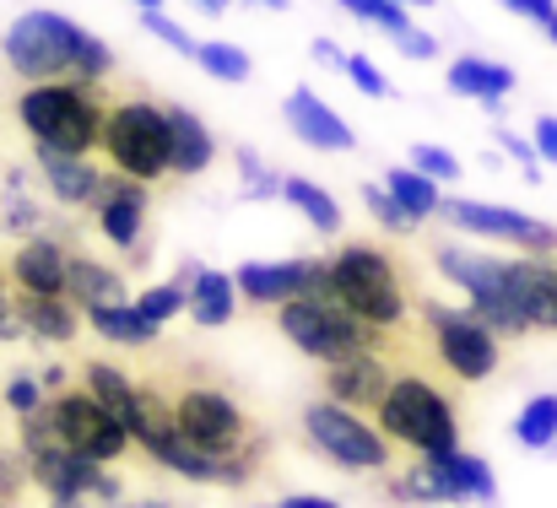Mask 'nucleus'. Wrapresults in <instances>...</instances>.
Segmentation results:
<instances>
[{"label": "nucleus", "instance_id": "1", "mask_svg": "<svg viewBox=\"0 0 557 508\" xmlns=\"http://www.w3.org/2000/svg\"><path fill=\"white\" fill-rule=\"evenodd\" d=\"M103 114H109L103 82H82V76L33 82L16 98V125L54 152H92L103 141Z\"/></svg>", "mask_w": 557, "mask_h": 508}, {"label": "nucleus", "instance_id": "2", "mask_svg": "<svg viewBox=\"0 0 557 508\" xmlns=\"http://www.w3.org/2000/svg\"><path fill=\"white\" fill-rule=\"evenodd\" d=\"M276 331L293 340L304 357L314 362H342V357H358V351H384L389 346V331H379L369 320H358L336 293L331 282L276 303Z\"/></svg>", "mask_w": 557, "mask_h": 508}, {"label": "nucleus", "instance_id": "3", "mask_svg": "<svg viewBox=\"0 0 557 508\" xmlns=\"http://www.w3.org/2000/svg\"><path fill=\"white\" fill-rule=\"evenodd\" d=\"M325 282H331V293H336L358 320H369L379 331H400V325H406L411 287H406V276H400V265H395L389 249H379L369 238L342 244V249L325 260Z\"/></svg>", "mask_w": 557, "mask_h": 508}, {"label": "nucleus", "instance_id": "4", "mask_svg": "<svg viewBox=\"0 0 557 508\" xmlns=\"http://www.w3.org/2000/svg\"><path fill=\"white\" fill-rule=\"evenodd\" d=\"M373 422H379L395 444H406V449H417V455H444V449L460 444L455 400H449L438 384H428L422 373H411V368L389 379L384 400L373 406Z\"/></svg>", "mask_w": 557, "mask_h": 508}, {"label": "nucleus", "instance_id": "5", "mask_svg": "<svg viewBox=\"0 0 557 508\" xmlns=\"http://www.w3.org/2000/svg\"><path fill=\"white\" fill-rule=\"evenodd\" d=\"M174 422H180V438H189L195 449H206L216 460H238L249 476L260 471L265 444H260L249 411L227 389H216V384H189V389H180L174 395Z\"/></svg>", "mask_w": 557, "mask_h": 508}, {"label": "nucleus", "instance_id": "6", "mask_svg": "<svg viewBox=\"0 0 557 508\" xmlns=\"http://www.w3.org/2000/svg\"><path fill=\"white\" fill-rule=\"evenodd\" d=\"M98 147L120 173H131V178L158 189L163 178H174V169H169V103H152V98L109 103Z\"/></svg>", "mask_w": 557, "mask_h": 508}, {"label": "nucleus", "instance_id": "7", "mask_svg": "<svg viewBox=\"0 0 557 508\" xmlns=\"http://www.w3.org/2000/svg\"><path fill=\"white\" fill-rule=\"evenodd\" d=\"M82 22H71L65 11H22L5 38L0 54L22 82H65L76 76V49H82Z\"/></svg>", "mask_w": 557, "mask_h": 508}, {"label": "nucleus", "instance_id": "8", "mask_svg": "<svg viewBox=\"0 0 557 508\" xmlns=\"http://www.w3.org/2000/svg\"><path fill=\"white\" fill-rule=\"evenodd\" d=\"M304 438L342 471H384L395 460V438L379 422H369L358 406H342L331 395L304 411Z\"/></svg>", "mask_w": 557, "mask_h": 508}, {"label": "nucleus", "instance_id": "9", "mask_svg": "<svg viewBox=\"0 0 557 508\" xmlns=\"http://www.w3.org/2000/svg\"><path fill=\"white\" fill-rule=\"evenodd\" d=\"M422 320H428V336H433V357L460 379V384H482L498 373L504 362V340L498 331L466 309H444V303H422Z\"/></svg>", "mask_w": 557, "mask_h": 508}, {"label": "nucleus", "instance_id": "10", "mask_svg": "<svg viewBox=\"0 0 557 508\" xmlns=\"http://www.w3.org/2000/svg\"><path fill=\"white\" fill-rule=\"evenodd\" d=\"M49 411H54L60 444H71V449H82V455H92V460H103V466L125 460L131 444H136L131 428H125L114 411H103L87 389H60V395H49Z\"/></svg>", "mask_w": 557, "mask_h": 508}, {"label": "nucleus", "instance_id": "11", "mask_svg": "<svg viewBox=\"0 0 557 508\" xmlns=\"http://www.w3.org/2000/svg\"><path fill=\"white\" fill-rule=\"evenodd\" d=\"M438 222H449V227H460V233H476V238H498V244L531 249V255H557L553 222H536L531 211H515V206H487V200L444 195V200H438Z\"/></svg>", "mask_w": 557, "mask_h": 508}, {"label": "nucleus", "instance_id": "12", "mask_svg": "<svg viewBox=\"0 0 557 508\" xmlns=\"http://www.w3.org/2000/svg\"><path fill=\"white\" fill-rule=\"evenodd\" d=\"M92 211H98V227L114 249H125L136 265H147L141 255V238H147V211H152V184L131 178V173H103L98 195H92Z\"/></svg>", "mask_w": 557, "mask_h": 508}, {"label": "nucleus", "instance_id": "13", "mask_svg": "<svg viewBox=\"0 0 557 508\" xmlns=\"http://www.w3.org/2000/svg\"><path fill=\"white\" fill-rule=\"evenodd\" d=\"M233 282H238V298H244V303H255V309H276V303H287V298L320 287V282H325V260H314V255L276 260V265L249 260V265L233 271Z\"/></svg>", "mask_w": 557, "mask_h": 508}, {"label": "nucleus", "instance_id": "14", "mask_svg": "<svg viewBox=\"0 0 557 508\" xmlns=\"http://www.w3.org/2000/svg\"><path fill=\"white\" fill-rule=\"evenodd\" d=\"M33 487L54 504H82V498H98L103 487V460L71 449V444H49L33 455Z\"/></svg>", "mask_w": 557, "mask_h": 508}, {"label": "nucleus", "instance_id": "15", "mask_svg": "<svg viewBox=\"0 0 557 508\" xmlns=\"http://www.w3.org/2000/svg\"><path fill=\"white\" fill-rule=\"evenodd\" d=\"M282 120H287V131H293L304 147H314V152H358V131H352L314 87H293L287 103H282Z\"/></svg>", "mask_w": 557, "mask_h": 508}, {"label": "nucleus", "instance_id": "16", "mask_svg": "<svg viewBox=\"0 0 557 508\" xmlns=\"http://www.w3.org/2000/svg\"><path fill=\"white\" fill-rule=\"evenodd\" d=\"M389 379H395V368L379 351H358V357L325 362V395L342 400V406H358V411H373L384 400Z\"/></svg>", "mask_w": 557, "mask_h": 508}, {"label": "nucleus", "instance_id": "17", "mask_svg": "<svg viewBox=\"0 0 557 508\" xmlns=\"http://www.w3.org/2000/svg\"><path fill=\"white\" fill-rule=\"evenodd\" d=\"M65 271H71V249L49 233H27L11 255V287L22 293H65Z\"/></svg>", "mask_w": 557, "mask_h": 508}, {"label": "nucleus", "instance_id": "18", "mask_svg": "<svg viewBox=\"0 0 557 508\" xmlns=\"http://www.w3.org/2000/svg\"><path fill=\"white\" fill-rule=\"evenodd\" d=\"M33 158H38V178L49 184V195L60 206H92V195L103 184V169H92L87 152H54V147L33 141Z\"/></svg>", "mask_w": 557, "mask_h": 508}, {"label": "nucleus", "instance_id": "19", "mask_svg": "<svg viewBox=\"0 0 557 508\" xmlns=\"http://www.w3.org/2000/svg\"><path fill=\"white\" fill-rule=\"evenodd\" d=\"M449 92L455 98H476L487 114H504V98L515 92V71L504 65V60H482V54H460V60H449Z\"/></svg>", "mask_w": 557, "mask_h": 508}, {"label": "nucleus", "instance_id": "20", "mask_svg": "<svg viewBox=\"0 0 557 508\" xmlns=\"http://www.w3.org/2000/svg\"><path fill=\"white\" fill-rule=\"evenodd\" d=\"M11 303H16V314H22L33 340H76L82 320H87L82 303H71L65 293H22V287H11Z\"/></svg>", "mask_w": 557, "mask_h": 508}, {"label": "nucleus", "instance_id": "21", "mask_svg": "<svg viewBox=\"0 0 557 508\" xmlns=\"http://www.w3.org/2000/svg\"><path fill=\"white\" fill-rule=\"evenodd\" d=\"M216 158V136L206 131V120L185 109V103H169V169L174 178H200Z\"/></svg>", "mask_w": 557, "mask_h": 508}, {"label": "nucleus", "instance_id": "22", "mask_svg": "<svg viewBox=\"0 0 557 508\" xmlns=\"http://www.w3.org/2000/svg\"><path fill=\"white\" fill-rule=\"evenodd\" d=\"M428 466H433L438 504H455V498H493V493H498L493 466L476 460V455H460V444L444 449V455H428Z\"/></svg>", "mask_w": 557, "mask_h": 508}, {"label": "nucleus", "instance_id": "23", "mask_svg": "<svg viewBox=\"0 0 557 508\" xmlns=\"http://www.w3.org/2000/svg\"><path fill=\"white\" fill-rule=\"evenodd\" d=\"M82 314H87V325L109 340V346H131V351H141V346H158V340H163V325H158V320H147L136 298L92 303V309H82Z\"/></svg>", "mask_w": 557, "mask_h": 508}, {"label": "nucleus", "instance_id": "24", "mask_svg": "<svg viewBox=\"0 0 557 508\" xmlns=\"http://www.w3.org/2000/svg\"><path fill=\"white\" fill-rule=\"evenodd\" d=\"M82 389L103 406V411H114L125 428H136V406H141V379H131L125 368H114V362H82ZM136 438V433H131Z\"/></svg>", "mask_w": 557, "mask_h": 508}, {"label": "nucleus", "instance_id": "25", "mask_svg": "<svg viewBox=\"0 0 557 508\" xmlns=\"http://www.w3.org/2000/svg\"><path fill=\"white\" fill-rule=\"evenodd\" d=\"M238 282L227 276V271H200L195 282H189V320L195 325H206V331H216V325H227L233 314H238Z\"/></svg>", "mask_w": 557, "mask_h": 508}, {"label": "nucleus", "instance_id": "26", "mask_svg": "<svg viewBox=\"0 0 557 508\" xmlns=\"http://www.w3.org/2000/svg\"><path fill=\"white\" fill-rule=\"evenodd\" d=\"M65 298L92 309V303H114V298H131L125 293V276L92 255H71V271H65Z\"/></svg>", "mask_w": 557, "mask_h": 508}, {"label": "nucleus", "instance_id": "27", "mask_svg": "<svg viewBox=\"0 0 557 508\" xmlns=\"http://www.w3.org/2000/svg\"><path fill=\"white\" fill-rule=\"evenodd\" d=\"M282 200H287L293 211H304L314 233H325V238L342 233V206H336V195H331L325 184H314V178H304V173H287V178H282Z\"/></svg>", "mask_w": 557, "mask_h": 508}, {"label": "nucleus", "instance_id": "28", "mask_svg": "<svg viewBox=\"0 0 557 508\" xmlns=\"http://www.w3.org/2000/svg\"><path fill=\"white\" fill-rule=\"evenodd\" d=\"M384 189L417 216V222H428V216H438V178H428L422 169H389L384 173Z\"/></svg>", "mask_w": 557, "mask_h": 508}, {"label": "nucleus", "instance_id": "29", "mask_svg": "<svg viewBox=\"0 0 557 508\" xmlns=\"http://www.w3.org/2000/svg\"><path fill=\"white\" fill-rule=\"evenodd\" d=\"M195 65L206 71V76H216V82H249L255 76V60L238 49V44H227V38H200L195 44Z\"/></svg>", "mask_w": 557, "mask_h": 508}, {"label": "nucleus", "instance_id": "30", "mask_svg": "<svg viewBox=\"0 0 557 508\" xmlns=\"http://www.w3.org/2000/svg\"><path fill=\"white\" fill-rule=\"evenodd\" d=\"M515 438H520V449H542V455H553V444H557V395L525 400V411L515 417Z\"/></svg>", "mask_w": 557, "mask_h": 508}, {"label": "nucleus", "instance_id": "31", "mask_svg": "<svg viewBox=\"0 0 557 508\" xmlns=\"http://www.w3.org/2000/svg\"><path fill=\"white\" fill-rule=\"evenodd\" d=\"M363 206L373 211V222L384 227V233H395V238H406V233H417V216L384 189V184H363Z\"/></svg>", "mask_w": 557, "mask_h": 508}, {"label": "nucleus", "instance_id": "32", "mask_svg": "<svg viewBox=\"0 0 557 508\" xmlns=\"http://www.w3.org/2000/svg\"><path fill=\"white\" fill-rule=\"evenodd\" d=\"M136 303H141V314H147V320L169 325L174 314H185V309H189V287L180 282V276H174V282H163V287H147Z\"/></svg>", "mask_w": 557, "mask_h": 508}, {"label": "nucleus", "instance_id": "33", "mask_svg": "<svg viewBox=\"0 0 557 508\" xmlns=\"http://www.w3.org/2000/svg\"><path fill=\"white\" fill-rule=\"evenodd\" d=\"M0 227L5 233H38L44 227V206L22 195V184H5V200H0Z\"/></svg>", "mask_w": 557, "mask_h": 508}, {"label": "nucleus", "instance_id": "34", "mask_svg": "<svg viewBox=\"0 0 557 508\" xmlns=\"http://www.w3.org/2000/svg\"><path fill=\"white\" fill-rule=\"evenodd\" d=\"M233 158H238V173H244V189H238L244 200H271V195H282V173H271L249 147H238Z\"/></svg>", "mask_w": 557, "mask_h": 508}, {"label": "nucleus", "instance_id": "35", "mask_svg": "<svg viewBox=\"0 0 557 508\" xmlns=\"http://www.w3.org/2000/svg\"><path fill=\"white\" fill-rule=\"evenodd\" d=\"M0 400H5L11 417H22V411H38V406L49 400V389H44V379H33V373H11V379L0 384Z\"/></svg>", "mask_w": 557, "mask_h": 508}, {"label": "nucleus", "instance_id": "36", "mask_svg": "<svg viewBox=\"0 0 557 508\" xmlns=\"http://www.w3.org/2000/svg\"><path fill=\"white\" fill-rule=\"evenodd\" d=\"M114 71V49L98 38V33H82V49H76V76L82 82H109Z\"/></svg>", "mask_w": 557, "mask_h": 508}, {"label": "nucleus", "instance_id": "37", "mask_svg": "<svg viewBox=\"0 0 557 508\" xmlns=\"http://www.w3.org/2000/svg\"><path fill=\"white\" fill-rule=\"evenodd\" d=\"M141 27L158 38V44H169V49H180V54H189L195 60V44L200 38H189L185 22H174V16H163V5H152V11H141Z\"/></svg>", "mask_w": 557, "mask_h": 508}, {"label": "nucleus", "instance_id": "38", "mask_svg": "<svg viewBox=\"0 0 557 508\" xmlns=\"http://www.w3.org/2000/svg\"><path fill=\"white\" fill-rule=\"evenodd\" d=\"M411 169H422L428 178H438V184H455L460 178V158L455 152H444V147H433V141H422V147H411Z\"/></svg>", "mask_w": 557, "mask_h": 508}, {"label": "nucleus", "instance_id": "39", "mask_svg": "<svg viewBox=\"0 0 557 508\" xmlns=\"http://www.w3.org/2000/svg\"><path fill=\"white\" fill-rule=\"evenodd\" d=\"M493 136H498V147L520 163V173H525L531 184H542V152H536V141H525V136L509 131V125H493Z\"/></svg>", "mask_w": 557, "mask_h": 508}, {"label": "nucleus", "instance_id": "40", "mask_svg": "<svg viewBox=\"0 0 557 508\" xmlns=\"http://www.w3.org/2000/svg\"><path fill=\"white\" fill-rule=\"evenodd\" d=\"M342 71H347V82H352L363 98H389V92H395V87L384 82V71L373 65L369 54H347V60H342Z\"/></svg>", "mask_w": 557, "mask_h": 508}, {"label": "nucleus", "instance_id": "41", "mask_svg": "<svg viewBox=\"0 0 557 508\" xmlns=\"http://www.w3.org/2000/svg\"><path fill=\"white\" fill-rule=\"evenodd\" d=\"M27 482H33V460L22 449H0V504L5 498H22Z\"/></svg>", "mask_w": 557, "mask_h": 508}, {"label": "nucleus", "instance_id": "42", "mask_svg": "<svg viewBox=\"0 0 557 508\" xmlns=\"http://www.w3.org/2000/svg\"><path fill=\"white\" fill-rule=\"evenodd\" d=\"M389 38H395V49H400L406 60H433V54H438V38L422 33V27H400V33H389Z\"/></svg>", "mask_w": 557, "mask_h": 508}, {"label": "nucleus", "instance_id": "43", "mask_svg": "<svg viewBox=\"0 0 557 508\" xmlns=\"http://www.w3.org/2000/svg\"><path fill=\"white\" fill-rule=\"evenodd\" d=\"M504 11H515V16H525V22H553V11H557V0H498Z\"/></svg>", "mask_w": 557, "mask_h": 508}, {"label": "nucleus", "instance_id": "44", "mask_svg": "<svg viewBox=\"0 0 557 508\" xmlns=\"http://www.w3.org/2000/svg\"><path fill=\"white\" fill-rule=\"evenodd\" d=\"M536 152H542V163H557V114H542L536 120Z\"/></svg>", "mask_w": 557, "mask_h": 508}, {"label": "nucleus", "instance_id": "45", "mask_svg": "<svg viewBox=\"0 0 557 508\" xmlns=\"http://www.w3.org/2000/svg\"><path fill=\"white\" fill-rule=\"evenodd\" d=\"M309 54H314V65H342V60H347L331 38H314V44H309Z\"/></svg>", "mask_w": 557, "mask_h": 508}, {"label": "nucleus", "instance_id": "46", "mask_svg": "<svg viewBox=\"0 0 557 508\" xmlns=\"http://www.w3.org/2000/svg\"><path fill=\"white\" fill-rule=\"evenodd\" d=\"M282 504H287V508H331L336 498H325V493H287Z\"/></svg>", "mask_w": 557, "mask_h": 508}, {"label": "nucleus", "instance_id": "47", "mask_svg": "<svg viewBox=\"0 0 557 508\" xmlns=\"http://www.w3.org/2000/svg\"><path fill=\"white\" fill-rule=\"evenodd\" d=\"M38 379H44V389H49V395H60V384H65V368H44Z\"/></svg>", "mask_w": 557, "mask_h": 508}, {"label": "nucleus", "instance_id": "48", "mask_svg": "<svg viewBox=\"0 0 557 508\" xmlns=\"http://www.w3.org/2000/svg\"><path fill=\"white\" fill-rule=\"evenodd\" d=\"M200 271H206V265H200V260H180V271H174V276H180V282H195V276H200Z\"/></svg>", "mask_w": 557, "mask_h": 508}, {"label": "nucleus", "instance_id": "49", "mask_svg": "<svg viewBox=\"0 0 557 508\" xmlns=\"http://www.w3.org/2000/svg\"><path fill=\"white\" fill-rule=\"evenodd\" d=\"M189 5H195V11H206V16H222L233 0H189Z\"/></svg>", "mask_w": 557, "mask_h": 508}, {"label": "nucleus", "instance_id": "50", "mask_svg": "<svg viewBox=\"0 0 557 508\" xmlns=\"http://www.w3.org/2000/svg\"><path fill=\"white\" fill-rule=\"evenodd\" d=\"M249 5H265V11H293V0H249Z\"/></svg>", "mask_w": 557, "mask_h": 508}, {"label": "nucleus", "instance_id": "51", "mask_svg": "<svg viewBox=\"0 0 557 508\" xmlns=\"http://www.w3.org/2000/svg\"><path fill=\"white\" fill-rule=\"evenodd\" d=\"M400 5H411V11H428V5H433V0H400Z\"/></svg>", "mask_w": 557, "mask_h": 508}, {"label": "nucleus", "instance_id": "52", "mask_svg": "<svg viewBox=\"0 0 557 508\" xmlns=\"http://www.w3.org/2000/svg\"><path fill=\"white\" fill-rule=\"evenodd\" d=\"M547 38H553V49H557V11H553V22H547Z\"/></svg>", "mask_w": 557, "mask_h": 508}, {"label": "nucleus", "instance_id": "53", "mask_svg": "<svg viewBox=\"0 0 557 508\" xmlns=\"http://www.w3.org/2000/svg\"><path fill=\"white\" fill-rule=\"evenodd\" d=\"M131 5H141V11H152V5H163V0H131Z\"/></svg>", "mask_w": 557, "mask_h": 508}]
</instances>
